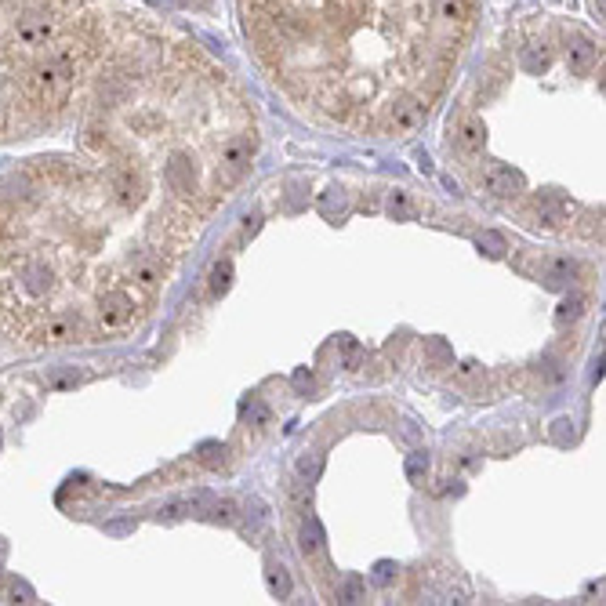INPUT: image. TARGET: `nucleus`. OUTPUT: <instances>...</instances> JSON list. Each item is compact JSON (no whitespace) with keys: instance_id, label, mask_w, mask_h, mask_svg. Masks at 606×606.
<instances>
[{"instance_id":"obj_1","label":"nucleus","mask_w":606,"mask_h":606,"mask_svg":"<svg viewBox=\"0 0 606 606\" xmlns=\"http://www.w3.org/2000/svg\"><path fill=\"white\" fill-rule=\"evenodd\" d=\"M62 127L70 149L0 167V334L26 353L145 331L258 153L247 87L185 29L123 8Z\"/></svg>"},{"instance_id":"obj_2","label":"nucleus","mask_w":606,"mask_h":606,"mask_svg":"<svg viewBox=\"0 0 606 606\" xmlns=\"http://www.w3.org/2000/svg\"><path fill=\"white\" fill-rule=\"evenodd\" d=\"M250 62L302 120L400 138L446 99L483 0H236Z\"/></svg>"},{"instance_id":"obj_3","label":"nucleus","mask_w":606,"mask_h":606,"mask_svg":"<svg viewBox=\"0 0 606 606\" xmlns=\"http://www.w3.org/2000/svg\"><path fill=\"white\" fill-rule=\"evenodd\" d=\"M120 8L0 0V142L66 123L109 48Z\"/></svg>"}]
</instances>
